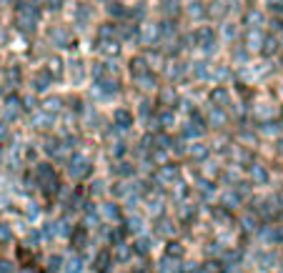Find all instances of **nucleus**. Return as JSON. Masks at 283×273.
Instances as JSON below:
<instances>
[{
	"label": "nucleus",
	"instance_id": "obj_1",
	"mask_svg": "<svg viewBox=\"0 0 283 273\" xmlns=\"http://www.w3.org/2000/svg\"><path fill=\"white\" fill-rule=\"evenodd\" d=\"M215 43H218V38H215V30H213L211 25H198L191 33V45L201 48L206 56H211L213 50H215Z\"/></svg>",
	"mask_w": 283,
	"mask_h": 273
},
{
	"label": "nucleus",
	"instance_id": "obj_2",
	"mask_svg": "<svg viewBox=\"0 0 283 273\" xmlns=\"http://www.w3.org/2000/svg\"><path fill=\"white\" fill-rule=\"evenodd\" d=\"M20 111H23V98L18 93H8L3 98V118L5 121H15L20 116Z\"/></svg>",
	"mask_w": 283,
	"mask_h": 273
},
{
	"label": "nucleus",
	"instance_id": "obj_3",
	"mask_svg": "<svg viewBox=\"0 0 283 273\" xmlns=\"http://www.w3.org/2000/svg\"><path fill=\"white\" fill-rule=\"evenodd\" d=\"M38 178H40V186H45V191L53 193L58 188V176L50 168V163H38Z\"/></svg>",
	"mask_w": 283,
	"mask_h": 273
},
{
	"label": "nucleus",
	"instance_id": "obj_4",
	"mask_svg": "<svg viewBox=\"0 0 283 273\" xmlns=\"http://www.w3.org/2000/svg\"><path fill=\"white\" fill-rule=\"evenodd\" d=\"M15 15H18V18H23V20L38 23V20H40V8H35V5H33V3H28V0H20V3L15 5Z\"/></svg>",
	"mask_w": 283,
	"mask_h": 273
},
{
	"label": "nucleus",
	"instance_id": "obj_5",
	"mask_svg": "<svg viewBox=\"0 0 283 273\" xmlns=\"http://www.w3.org/2000/svg\"><path fill=\"white\" fill-rule=\"evenodd\" d=\"M95 90L103 95V98H113L121 88H118V80L116 78H110V75H105V78H100V80H95Z\"/></svg>",
	"mask_w": 283,
	"mask_h": 273
},
{
	"label": "nucleus",
	"instance_id": "obj_6",
	"mask_svg": "<svg viewBox=\"0 0 283 273\" xmlns=\"http://www.w3.org/2000/svg\"><path fill=\"white\" fill-rule=\"evenodd\" d=\"M50 40H53V45L55 48H71L73 45V35L68 28H63V25H58L53 33H50Z\"/></svg>",
	"mask_w": 283,
	"mask_h": 273
},
{
	"label": "nucleus",
	"instance_id": "obj_7",
	"mask_svg": "<svg viewBox=\"0 0 283 273\" xmlns=\"http://www.w3.org/2000/svg\"><path fill=\"white\" fill-rule=\"evenodd\" d=\"M211 105L213 108H225V105H231V93L223 88V85H215L211 90Z\"/></svg>",
	"mask_w": 283,
	"mask_h": 273
},
{
	"label": "nucleus",
	"instance_id": "obj_8",
	"mask_svg": "<svg viewBox=\"0 0 283 273\" xmlns=\"http://www.w3.org/2000/svg\"><path fill=\"white\" fill-rule=\"evenodd\" d=\"M113 126H116L118 131H128V128L133 126V113L126 111V108H118V111L113 113Z\"/></svg>",
	"mask_w": 283,
	"mask_h": 273
},
{
	"label": "nucleus",
	"instance_id": "obj_9",
	"mask_svg": "<svg viewBox=\"0 0 283 273\" xmlns=\"http://www.w3.org/2000/svg\"><path fill=\"white\" fill-rule=\"evenodd\" d=\"M50 83H53V78L45 73V68L38 70V73L33 75V90H35V93H45V90L50 88Z\"/></svg>",
	"mask_w": 283,
	"mask_h": 273
},
{
	"label": "nucleus",
	"instance_id": "obj_10",
	"mask_svg": "<svg viewBox=\"0 0 283 273\" xmlns=\"http://www.w3.org/2000/svg\"><path fill=\"white\" fill-rule=\"evenodd\" d=\"M131 73H133V78H136V80L143 78L145 73H150V63H148V58H145V56H136V58L131 61Z\"/></svg>",
	"mask_w": 283,
	"mask_h": 273
},
{
	"label": "nucleus",
	"instance_id": "obj_11",
	"mask_svg": "<svg viewBox=\"0 0 283 273\" xmlns=\"http://www.w3.org/2000/svg\"><path fill=\"white\" fill-rule=\"evenodd\" d=\"M160 10H163V15H165V20H176L181 13H183V5L178 3V0H163V5H160Z\"/></svg>",
	"mask_w": 283,
	"mask_h": 273
},
{
	"label": "nucleus",
	"instance_id": "obj_12",
	"mask_svg": "<svg viewBox=\"0 0 283 273\" xmlns=\"http://www.w3.org/2000/svg\"><path fill=\"white\" fill-rule=\"evenodd\" d=\"M98 50H100L105 58H118V56H121V43H118V40H100V43H98Z\"/></svg>",
	"mask_w": 283,
	"mask_h": 273
},
{
	"label": "nucleus",
	"instance_id": "obj_13",
	"mask_svg": "<svg viewBox=\"0 0 283 273\" xmlns=\"http://www.w3.org/2000/svg\"><path fill=\"white\" fill-rule=\"evenodd\" d=\"M176 105H178V93H176L173 88L165 85V88L160 90V108H171V111H173Z\"/></svg>",
	"mask_w": 283,
	"mask_h": 273
},
{
	"label": "nucleus",
	"instance_id": "obj_14",
	"mask_svg": "<svg viewBox=\"0 0 283 273\" xmlns=\"http://www.w3.org/2000/svg\"><path fill=\"white\" fill-rule=\"evenodd\" d=\"M98 38L100 40H118V25L116 23H103L98 28Z\"/></svg>",
	"mask_w": 283,
	"mask_h": 273
},
{
	"label": "nucleus",
	"instance_id": "obj_15",
	"mask_svg": "<svg viewBox=\"0 0 283 273\" xmlns=\"http://www.w3.org/2000/svg\"><path fill=\"white\" fill-rule=\"evenodd\" d=\"M3 83H5V85H10V88H18V85L23 83L20 68H18V66H10V68L5 70V78H3Z\"/></svg>",
	"mask_w": 283,
	"mask_h": 273
},
{
	"label": "nucleus",
	"instance_id": "obj_16",
	"mask_svg": "<svg viewBox=\"0 0 283 273\" xmlns=\"http://www.w3.org/2000/svg\"><path fill=\"white\" fill-rule=\"evenodd\" d=\"M193 78H196V80H208V78H211V63H208V61L193 63Z\"/></svg>",
	"mask_w": 283,
	"mask_h": 273
},
{
	"label": "nucleus",
	"instance_id": "obj_17",
	"mask_svg": "<svg viewBox=\"0 0 283 273\" xmlns=\"http://www.w3.org/2000/svg\"><path fill=\"white\" fill-rule=\"evenodd\" d=\"M105 10H108V15H110V18H126V13H128V8H126L121 0L108 3V5H105Z\"/></svg>",
	"mask_w": 283,
	"mask_h": 273
},
{
	"label": "nucleus",
	"instance_id": "obj_18",
	"mask_svg": "<svg viewBox=\"0 0 283 273\" xmlns=\"http://www.w3.org/2000/svg\"><path fill=\"white\" fill-rule=\"evenodd\" d=\"M186 13H188L193 20H201V18L206 15V8H203V3H198V0H191V3L186 5Z\"/></svg>",
	"mask_w": 283,
	"mask_h": 273
},
{
	"label": "nucleus",
	"instance_id": "obj_19",
	"mask_svg": "<svg viewBox=\"0 0 283 273\" xmlns=\"http://www.w3.org/2000/svg\"><path fill=\"white\" fill-rule=\"evenodd\" d=\"M50 123H53V116H50V113H45V111H33V126L48 128Z\"/></svg>",
	"mask_w": 283,
	"mask_h": 273
},
{
	"label": "nucleus",
	"instance_id": "obj_20",
	"mask_svg": "<svg viewBox=\"0 0 283 273\" xmlns=\"http://www.w3.org/2000/svg\"><path fill=\"white\" fill-rule=\"evenodd\" d=\"M158 123H160L163 128H171V126L176 123V113H173L171 108H160V111H158Z\"/></svg>",
	"mask_w": 283,
	"mask_h": 273
},
{
	"label": "nucleus",
	"instance_id": "obj_21",
	"mask_svg": "<svg viewBox=\"0 0 283 273\" xmlns=\"http://www.w3.org/2000/svg\"><path fill=\"white\" fill-rule=\"evenodd\" d=\"M223 121H225V113L220 111V108H213L211 105V111H208V118H206V123H211V126H223Z\"/></svg>",
	"mask_w": 283,
	"mask_h": 273
},
{
	"label": "nucleus",
	"instance_id": "obj_22",
	"mask_svg": "<svg viewBox=\"0 0 283 273\" xmlns=\"http://www.w3.org/2000/svg\"><path fill=\"white\" fill-rule=\"evenodd\" d=\"M61 103H63V100H61V98H45V100H43V111H45V113H50V116H53V113H58V111H61V108H63V105H61Z\"/></svg>",
	"mask_w": 283,
	"mask_h": 273
},
{
	"label": "nucleus",
	"instance_id": "obj_23",
	"mask_svg": "<svg viewBox=\"0 0 283 273\" xmlns=\"http://www.w3.org/2000/svg\"><path fill=\"white\" fill-rule=\"evenodd\" d=\"M75 20H83V23L90 20V8H88V3H78V8H75Z\"/></svg>",
	"mask_w": 283,
	"mask_h": 273
},
{
	"label": "nucleus",
	"instance_id": "obj_24",
	"mask_svg": "<svg viewBox=\"0 0 283 273\" xmlns=\"http://www.w3.org/2000/svg\"><path fill=\"white\" fill-rule=\"evenodd\" d=\"M138 83H141V88H155V85H158V78H155V73L150 70V73H145L143 78H138Z\"/></svg>",
	"mask_w": 283,
	"mask_h": 273
},
{
	"label": "nucleus",
	"instance_id": "obj_25",
	"mask_svg": "<svg viewBox=\"0 0 283 273\" xmlns=\"http://www.w3.org/2000/svg\"><path fill=\"white\" fill-rule=\"evenodd\" d=\"M150 100H141L138 103V116H141V121H150Z\"/></svg>",
	"mask_w": 283,
	"mask_h": 273
},
{
	"label": "nucleus",
	"instance_id": "obj_26",
	"mask_svg": "<svg viewBox=\"0 0 283 273\" xmlns=\"http://www.w3.org/2000/svg\"><path fill=\"white\" fill-rule=\"evenodd\" d=\"M191 153H193V158H206V155H208V148H206L203 143H196V145L191 148Z\"/></svg>",
	"mask_w": 283,
	"mask_h": 273
},
{
	"label": "nucleus",
	"instance_id": "obj_27",
	"mask_svg": "<svg viewBox=\"0 0 283 273\" xmlns=\"http://www.w3.org/2000/svg\"><path fill=\"white\" fill-rule=\"evenodd\" d=\"M43 5L50 10V13H55V10H61V5H63V0H43Z\"/></svg>",
	"mask_w": 283,
	"mask_h": 273
},
{
	"label": "nucleus",
	"instance_id": "obj_28",
	"mask_svg": "<svg viewBox=\"0 0 283 273\" xmlns=\"http://www.w3.org/2000/svg\"><path fill=\"white\" fill-rule=\"evenodd\" d=\"M113 145H116V148H113V153H116V155H118V158H121V155H123V153H126V140H116V143H113Z\"/></svg>",
	"mask_w": 283,
	"mask_h": 273
},
{
	"label": "nucleus",
	"instance_id": "obj_29",
	"mask_svg": "<svg viewBox=\"0 0 283 273\" xmlns=\"http://www.w3.org/2000/svg\"><path fill=\"white\" fill-rule=\"evenodd\" d=\"M223 25H225V28H220V33H223L225 38H233V33H236V30H233V23H223Z\"/></svg>",
	"mask_w": 283,
	"mask_h": 273
},
{
	"label": "nucleus",
	"instance_id": "obj_30",
	"mask_svg": "<svg viewBox=\"0 0 283 273\" xmlns=\"http://www.w3.org/2000/svg\"><path fill=\"white\" fill-rule=\"evenodd\" d=\"M118 173H123V176H131V173H133V168H131L128 163H118Z\"/></svg>",
	"mask_w": 283,
	"mask_h": 273
},
{
	"label": "nucleus",
	"instance_id": "obj_31",
	"mask_svg": "<svg viewBox=\"0 0 283 273\" xmlns=\"http://www.w3.org/2000/svg\"><path fill=\"white\" fill-rule=\"evenodd\" d=\"M5 140H8V126H5V123H0V145H3Z\"/></svg>",
	"mask_w": 283,
	"mask_h": 273
},
{
	"label": "nucleus",
	"instance_id": "obj_32",
	"mask_svg": "<svg viewBox=\"0 0 283 273\" xmlns=\"http://www.w3.org/2000/svg\"><path fill=\"white\" fill-rule=\"evenodd\" d=\"M231 73H228V68H218L215 70V78H228Z\"/></svg>",
	"mask_w": 283,
	"mask_h": 273
},
{
	"label": "nucleus",
	"instance_id": "obj_33",
	"mask_svg": "<svg viewBox=\"0 0 283 273\" xmlns=\"http://www.w3.org/2000/svg\"><path fill=\"white\" fill-rule=\"evenodd\" d=\"M0 93H3V75H0Z\"/></svg>",
	"mask_w": 283,
	"mask_h": 273
},
{
	"label": "nucleus",
	"instance_id": "obj_34",
	"mask_svg": "<svg viewBox=\"0 0 283 273\" xmlns=\"http://www.w3.org/2000/svg\"><path fill=\"white\" fill-rule=\"evenodd\" d=\"M100 3H105V5H108V3H113V0H100Z\"/></svg>",
	"mask_w": 283,
	"mask_h": 273
}]
</instances>
